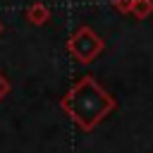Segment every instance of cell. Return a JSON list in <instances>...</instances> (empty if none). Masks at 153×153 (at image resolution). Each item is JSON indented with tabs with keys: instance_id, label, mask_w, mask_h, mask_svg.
I'll use <instances>...</instances> for the list:
<instances>
[{
	"instance_id": "obj_1",
	"label": "cell",
	"mask_w": 153,
	"mask_h": 153,
	"mask_svg": "<svg viewBox=\"0 0 153 153\" xmlns=\"http://www.w3.org/2000/svg\"><path fill=\"white\" fill-rule=\"evenodd\" d=\"M62 108L72 115V120L84 127V129H93L112 108H115V98L103 91L93 76H84L79 79L72 91L62 98Z\"/></svg>"
},
{
	"instance_id": "obj_2",
	"label": "cell",
	"mask_w": 153,
	"mask_h": 153,
	"mask_svg": "<svg viewBox=\"0 0 153 153\" xmlns=\"http://www.w3.org/2000/svg\"><path fill=\"white\" fill-rule=\"evenodd\" d=\"M103 50V41L88 29L81 26L72 38H69V53L79 60V62H93V57Z\"/></svg>"
},
{
	"instance_id": "obj_3",
	"label": "cell",
	"mask_w": 153,
	"mask_h": 153,
	"mask_svg": "<svg viewBox=\"0 0 153 153\" xmlns=\"http://www.w3.org/2000/svg\"><path fill=\"white\" fill-rule=\"evenodd\" d=\"M151 12H153V0H134L131 14H134L136 19H146Z\"/></svg>"
},
{
	"instance_id": "obj_4",
	"label": "cell",
	"mask_w": 153,
	"mask_h": 153,
	"mask_svg": "<svg viewBox=\"0 0 153 153\" xmlns=\"http://www.w3.org/2000/svg\"><path fill=\"white\" fill-rule=\"evenodd\" d=\"M29 19H31L33 24H43V22L48 19V10H45L43 5H33V7L29 10Z\"/></svg>"
},
{
	"instance_id": "obj_5",
	"label": "cell",
	"mask_w": 153,
	"mask_h": 153,
	"mask_svg": "<svg viewBox=\"0 0 153 153\" xmlns=\"http://www.w3.org/2000/svg\"><path fill=\"white\" fill-rule=\"evenodd\" d=\"M112 5H115V10L117 12H131V5H134V0H112Z\"/></svg>"
},
{
	"instance_id": "obj_6",
	"label": "cell",
	"mask_w": 153,
	"mask_h": 153,
	"mask_svg": "<svg viewBox=\"0 0 153 153\" xmlns=\"http://www.w3.org/2000/svg\"><path fill=\"white\" fill-rule=\"evenodd\" d=\"M7 91H10V84H7V79H5L2 74H0V98H2V96H5Z\"/></svg>"
}]
</instances>
